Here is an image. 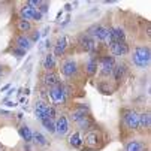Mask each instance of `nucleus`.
<instances>
[{
  "label": "nucleus",
  "instance_id": "nucleus-1",
  "mask_svg": "<svg viewBox=\"0 0 151 151\" xmlns=\"http://www.w3.org/2000/svg\"><path fill=\"white\" fill-rule=\"evenodd\" d=\"M150 61H151V52L148 47H138L133 51V63L136 64L138 68L145 69L150 66Z\"/></svg>",
  "mask_w": 151,
  "mask_h": 151
},
{
  "label": "nucleus",
  "instance_id": "nucleus-2",
  "mask_svg": "<svg viewBox=\"0 0 151 151\" xmlns=\"http://www.w3.org/2000/svg\"><path fill=\"white\" fill-rule=\"evenodd\" d=\"M124 124L129 127V129H138L139 127V115L135 112V111H127L124 114Z\"/></svg>",
  "mask_w": 151,
  "mask_h": 151
},
{
  "label": "nucleus",
  "instance_id": "nucleus-3",
  "mask_svg": "<svg viewBox=\"0 0 151 151\" xmlns=\"http://www.w3.org/2000/svg\"><path fill=\"white\" fill-rule=\"evenodd\" d=\"M106 35H108V29L106 27H102V26H93L88 30V36L90 37L93 36L97 40H105L106 39Z\"/></svg>",
  "mask_w": 151,
  "mask_h": 151
},
{
  "label": "nucleus",
  "instance_id": "nucleus-4",
  "mask_svg": "<svg viewBox=\"0 0 151 151\" xmlns=\"http://www.w3.org/2000/svg\"><path fill=\"white\" fill-rule=\"evenodd\" d=\"M100 64H102V72H103L105 75H109V73H112V70H114V68H115V60H114V57L106 55V57L102 58Z\"/></svg>",
  "mask_w": 151,
  "mask_h": 151
},
{
  "label": "nucleus",
  "instance_id": "nucleus-5",
  "mask_svg": "<svg viewBox=\"0 0 151 151\" xmlns=\"http://www.w3.org/2000/svg\"><path fill=\"white\" fill-rule=\"evenodd\" d=\"M111 51H112L114 55L123 57V55H126L129 52V47H127L126 42H114V44L111 45Z\"/></svg>",
  "mask_w": 151,
  "mask_h": 151
},
{
  "label": "nucleus",
  "instance_id": "nucleus-6",
  "mask_svg": "<svg viewBox=\"0 0 151 151\" xmlns=\"http://www.w3.org/2000/svg\"><path fill=\"white\" fill-rule=\"evenodd\" d=\"M79 47L84 50V51H93L96 48V42L93 37H90L88 35H85L79 39Z\"/></svg>",
  "mask_w": 151,
  "mask_h": 151
},
{
  "label": "nucleus",
  "instance_id": "nucleus-7",
  "mask_svg": "<svg viewBox=\"0 0 151 151\" xmlns=\"http://www.w3.org/2000/svg\"><path fill=\"white\" fill-rule=\"evenodd\" d=\"M48 109H50V106L44 102H39L36 103L35 106V115L39 118V120H44V118H48Z\"/></svg>",
  "mask_w": 151,
  "mask_h": 151
},
{
  "label": "nucleus",
  "instance_id": "nucleus-8",
  "mask_svg": "<svg viewBox=\"0 0 151 151\" xmlns=\"http://www.w3.org/2000/svg\"><path fill=\"white\" fill-rule=\"evenodd\" d=\"M69 130V123H68V118L66 117H60L55 123V133H58L60 136H63Z\"/></svg>",
  "mask_w": 151,
  "mask_h": 151
},
{
  "label": "nucleus",
  "instance_id": "nucleus-9",
  "mask_svg": "<svg viewBox=\"0 0 151 151\" xmlns=\"http://www.w3.org/2000/svg\"><path fill=\"white\" fill-rule=\"evenodd\" d=\"M61 72H63L64 76H72V75H75V73H76V63L72 61V60L66 61V63L61 66Z\"/></svg>",
  "mask_w": 151,
  "mask_h": 151
},
{
  "label": "nucleus",
  "instance_id": "nucleus-10",
  "mask_svg": "<svg viewBox=\"0 0 151 151\" xmlns=\"http://www.w3.org/2000/svg\"><path fill=\"white\" fill-rule=\"evenodd\" d=\"M50 96H51V99L54 102H63L64 100V90L60 87V85H55V87L51 88Z\"/></svg>",
  "mask_w": 151,
  "mask_h": 151
},
{
  "label": "nucleus",
  "instance_id": "nucleus-11",
  "mask_svg": "<svg viewBox=\"0 0 151 151\" xmlns=\"http://www.w3.org/2000/svg\"><path fill=\"white\" fill-rule=\"evenodd\" d=\"M35 12H36V9L35 8H30L29 5H24L23 8H21V17H23V19H26V21L33 19Z\"/></svg>",
  "mask_w": 151,
  "mask_h": 151
},
{
  "label": "nucleus",
  "instance_id": "nucleus-12",
  "mask_svg": "<svg viewBox=\"0 0 151 151\" xmlns=\"http://www.w3.org/2000/svg\"><path fill=\"white\" fill-rule=\"evenodd\" d=\"M111 36H112V42H124V37H126L123 29H118V27L111 29Z\"/></svg>",
  "mask_w": 151,
  "mask_h": 151
},
{
  "label": "nucleus",
  "instance_id": "nucleus-13",
  "mask_svg": "<svg viewBox=\"0 0 151 151\" xmlns=\"http://www.w3.org/2000/svg\"><path fill=\"white\" fill-rule=\"evenodd\" d=\"M19 135H21V138H23L26 142H30V141H33V133H32V130L27 127V126H23V127H19Z\"/></svg>",
  "mask_w": 151,
  "mask_h": 151
},
{
  "label": "nucleus",
  "instance_id": "nucleus-14",
  "mask_svg": "<svg viewBox=\"0 0 151 151\" xmlns=\"http://www.w3.org/2000/svg\"><path fill=\"white\" fill-rule=\"evenodd\" d=\"M17 45H18V48H19V50H23V51H27V50L32 47L30 40H29L26 36H19V37L17 39Z\"/></svg>",
  "mask_w": 151,
  "mask_h": 151
},
{
  "label": "nucleus",
  "instance_id": "nucleus-15",
  "mask_svg": "<svg viewBox=\"0 0 151 151\" xmlns=\"http://www.w3.org/2000/svg\"><path fill=\"white\" fill-rule=\"evenodd\" d=\"M66 47H68V39L63 37L61 40L57 42V47H55V50H54V55H61V54L64 52V50H66Z\"/></svg>",
  "mask_w": 151,
  "mask_h": 151
},
{
  "label": "nucleus",
  "instance_id": "nucleus-16",
  "mask_svg": "<svg viewBox=\"0 0 151 151\" xmlns=\"http://www.w3.org/2000/svg\"><path fill=\"white\" fill-rule=\"evenodd\" d=\"M126 151H144V145L138 141H132V142L127 144Z\"/></svg>",
  "mask_w": 151,
  "mask_h": 151
},
{
  "label": "nucleus",
  "instance_id": "nucleus-17",
  "mask_svg": "<svg viewBox=\"0 0 151 151\" xmlns=\"http://www.w3.org/2000/svg\"><path fill=\"white\" fill-rule=\"evenodd\" d=\"M112 73H114L115 79H118V81H120V79L124 76V73H126V66H124V64H118V66H115V68H114Z\"/></svg>",
  "mask_w": 151,
  "mask_h": 151
},
{
  "label": "nucleus",
  "instance_id": "nucleus-18",
  "mask_svg": "<svg viewBox=\"0 0 151 151\" xmlns=\"http://www.w3.org/2000/svg\"><path fill=\"white\" fill-rule=\"evenodd\" d=\"M45 84L51 85V87H55V85H58V78L55 73H47L45 75Z\"/></svg>",
  "mask_w": 151,
  "mask_h": 151
},
{
  "label": "nucleus",
  "instance_id": "nucleus-19",
  "mask_svg": "<svg viewBox=\"0 0 151 151\" xmlns=\"http://www.w3.org/2000/svg\"><path fill=\"white\" fill-rule=\"evenodd\" d=\"M150 124H151L150 114H148V112L141 114V115H139V127H150Z\"/></svg>",
  "mask_w": 151,
  "mask_h": 151
},
{
  "label": "nucleus",
  "instance_id": "nucleus-20",
  "mask_svg": "<svg viewBox=\"0 0 151 151\" xmlns=\"http://www.w3.org/2000/svg\"><path fill=\"white\" fill-rule=\"evenodd\" d=\"M40 121H42V124H44V127L47 129L48 132H51V133L55 132V123H54L52 120H50V118H44V120H40Z\"/></svg>",
  "mask_w": 151,
  "mask_h": 151
},
{
  "label": "nucleus",
  "instance_id": "nucleus-21",
  "mask_svg": "<svg viewBox=\"0 0 151 151\" xmlns=\"http://www.w3.org/2000/svg\"><path fill=\"white\" fill-rule=\"evenodd\" d=\"M69 144L72 145V147H81V144H82V139H81V135L76 132V133H73L72 136H70V139H69Z\"/></svg>",
  "mask_w": 151,
  "mask_h": 151
},
{
  "label": "nucleus",
  "instance_id": "nucleus-22",
  "mask_svg": "<svg viewBox=\"0 0 151 151\" xmlns=\"http://www.w3.org/2000/svg\"><path fill=\"white\" fill-rule=\"evenodd\" d=\"M96 70H97V61H96L94 58H91V60L88 61V64H87V73H88V75H94Z\"/></svg>",
  "mask_w": 151,
  "mask_h": 151
},
{
  "label": "nucleus",
  "instance_id": "nucleus-23",
  "mask_svg": "<svg viewBox=\"0 0 151 151\" xmlns=\"http://www.w3.org/2000/svg\"><path fill=\"white\" fill-rule=\"evenodd\" d=\"M33 141H35L36 144H39V145H45V144H47L45 136L42 135V133H39V132H35V133H33Z\"/></svg>",
  "mask_w": 151,
  "mask_h": 151
},
{
  "label": "nucleus",
  "instance_id": "nucleus-24",
  "mask_svg": "<svg viewBox=\"0 0 151 151\" xmlns=\"http://www.w3.org/2000/svg\"><path fill=\"white\" fill-rule=\"evenodd\" d=\"M30 29H32V26H30L29 21L19 19V23H18V30H19V32H29Z\"/></svg>",
  "mask_w": 151,
  "mask_h": 151
},
{
  "label": "nucleus",
  "instance_id": "nucleus-25",
  "mask_svg": "<svg viewBox=\"0 0 151 151\" xmlns=\"http://www.w3.org/2000/svg\"><path fill=\"white\" fill-rule=\"evenodd\" d=\"M44 66H45L47 69H54V66H55V61H54V57H52L51 54H48V55L45 57Z\"/></svg>",
  "mask_w": 151,
  "mask_h": 151
},
{
  "label": "nucleus",
  "instance_id": "nucleus-26",
  "mask_svg": "<svg viewBox=\"0 0 151 151\" xmlns=\"http://www.w3.org/2000/svg\"><path fill=\"white\" fill-rule=\"evenodd\" d=\"M78 124H79V129H88V126H90V120H88L87 117H84L82 120L78 121Z\"/></svg>",
  "mask_w": 151,
  "mask_h": 151
},
{
  "label": "nucleus",
  "instance_id": "nucleus-27",
  "mask_svg": "<svg viewBox=\"0 0 151 151\" xmlns=\"http://www.w3.org/2000/svg\"><path fill=\"white\" fill-rule=\"evenodd\" d=\"M96 141H97L96 133H90V135L87 136V144H88V145H94V144H96Z\"/></svg>",
  "mask_w": 151,
  "mask_h": 151
},
{
  "label": "nucleus",
  "instance_id": "nucleus-28",
  "mask_svg": "<svg viewBox=\"0 0 151 151\" xmlns=\"http://www.w3.org/2000/svg\"><path fill=\"white\" fill-rule=\"evenodd\" d=\"M84 117H87L82 111H78V112H75L73 115H72V120H75V121H79V120H82Z\"/></svg>",
  "mask_w": 151,
  "mask_h": 151
},
{
  "label": "nucleus",
  "instance_id": "nucleus-29",
  "mask_svg": "<svg viewBox=\"0 0 151 151\" xmlns=\"http://www.w3.org/2000/svg\"><path fill=\"white\" fill-rule=\"evenodd\" d=\"M14 54H15L17 57H23V55L26 54V51H23V50H19V48H17V50H14Z\"/></svg>",
  "mask_w": 151,
  "mask_h": 151
},
{
  "label": "nucleus",
  "instance_id": "nucleus-30",
  "mask_svg": "<svg viewBox=\"0 0 151 151\" xmlns=\"http://www.w3.org/2000/svg\"><path fill=\"white\" fill-rule=\"evenodd\" d=\"M47 11H48V5H47V3H40V11H39V12L44 14V12H47Z\"/></svg>",
  "mask_w": 151,
  "mask_h": 151
},
{
  "label": "nucleus",
  "instance_id": "nucleus-31",
  "mask_svg": "<svg viewBox=\"0 0 151 151\" xmlns=\"http://www.w3.org/2000/svg\"><path fill=\"white\" fill-rule=\"evenodd\" d=\"M40 18H42V14H40L39 11H36V12H35V15H33V19H36V21H40Z\"/></svg>",
  "mask_w": 151,
  "mask_h": 151
},
{
  "label": "nucleus",
  "instance_id": "nucleus-32",
  "mask_svg": "<svg viewBox=\"0 0 151 151\" xmlns=\"http://www.w3.org/2000/svg\"><path fill=\"white\" fill-rule=\"evenodd\" d=\"M0 75H2V70H0Z\"/></svg>",
  "mask_w": 151,
  "mask_h": 151
}]
</instances>
